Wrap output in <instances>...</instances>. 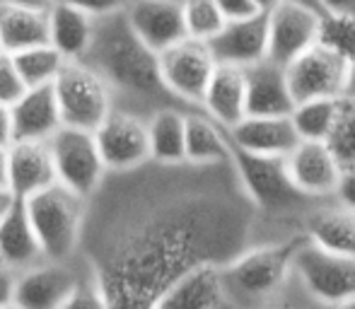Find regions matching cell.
I'll return each instance as SVG.
<instances>
[{"instance_id": "ba28073f", "label": "cell", "mask_w": 355, "mask_h": 309, "mask_svg": "<svg viewBox=\"0 0 355 309\" xmlns=\"http://www.w3.org/2000/svg\"><path fill=\"white\" fill-rule=\"evenodd\" d=\"M46 143L56 167V182L87 198L107 174L94 133L61 123Z\"/></svg>"}, {"instance_id": "2e32d148", "label": "cell", "mask_w": 355, "mask_h": 309, "mask_svg": "<svg viewBox=\"0 0 355 309\" xmlns=\"http://www.w3.org/2000/svg\"><path fill=\"white\" fill-rule=\"evenodd\" d=\"M126 19L153 51H164L187 37L182 0H131Z\"/></svg>"}, {"instance_id": "4dcf8cb0", "label": "cell", "mask_w": 355, "mask_h": 309, "mask_svg": "<svg viewBox=\"0 0 355 309\" xmlns=\"http://www.w3.org/2000/svg\"><path fill=\"white\" fill-rule=\"evenodd\" d=\"M317 44L331 48L348 63L355 61V15L324 12L319 19Z\"/></svg>"}, {"instance_id": "277c9868", "label": "cell", "mask_w": 355, "mask_h": 309, "mask_svg": "<svg viewBox=\"0 0 355 309\" xmlns=\"http://www.w3.org/2000/svg\"><path fill=\"white\" fill-rule=\"evenodd\" d=\"M87 278H94L83 254L71 258H42L15 276L12 307L22 309H61L68 307L75 290Z\"/></svg>"}, {"instance_id": "484cf974", "label": "cell", "mask_w": 355, "mask_h": 309, "mask_svg": "<svg viewBox=\"0 0 355 309\" xmlns=\"http://www.w3.org/2000/svg\"><path fill=\"white\" fill-rule=\"evenodd\" d=\"M187 114L182 107L155 109L148 123V145L150 159L155 162H184V143H187Z\"/></svg>"}, {"instance_id": "e0dca14e", "label": "cell", "mask_w": 355, "mask_h": 309, "mask_svg": "<svg viewBox=\"0 0 355 309\" xmlns=\"http://www.w3.org/2000/svg\"><path fill=\"white\" fill-rule=\"evenodd\" d=\"M5 152V186L17 198H27L56 182V167L46 141H12Z\"/></svg>"}, {"instance_id": "5bb4252c", "label": "cell", "mask_w": 355, "mask_h": 309, "mask_svg": "<svg viewBox=\"0 0 355 309\" xmlns=\"http://www.w3.org/2000/svg\"><path fill=\"white\" fill-rule=\"evenodd\" d=\"M215 63L247 68L266 58L268 46V12H257L242 19H225L218 34L208 39Z\"/></svg>"}, {"instance_id": "ffe728a7", "label": "cell", "mask_w": 355, "mask_h": 309, "mask_svg": "<svg viewBox=\"0 0 355 309\" xmlns=\"http://www.w3.org/2000/svg\"><path fill=\"white\" fill-rule=\"evenodd\" d=\"M12 141H49L61 126L56 94L51 85L27 87L15 104H10Z\"/></svg>"}, {"instance_id": "7c38bea8", "label": "cell", "mask_w": 355, "mask_h": 309, "mask_svg": "<svg viewBox=\"0 0 355 309\" xmlns=\"http://www.w3.org/2000/svg\"><path fill=\"white\" fill-rule=\"evenodd\" d=\"M92 133L107 172L133 169L150 159L148 123L138 114L112 107Z\"/></svg>"}, {"instance_id": "f6af8a7d", "label": "cell", "mask_w": 355, "mask_h": 309, "mask_svg": "<svg viewBox=\"0 0 355 309\" xmlns=\"http://www.w3.org/2000/svg\"><path fill=\"white\" fill-rule=\"evenodd\" d=\"M10 3H19V5H32V8H49L51 0H10Z\"/></svg>"}, {"instance_id": "d6986e66", "label": "cell", "mask_w": 355, "mask_h": 309, "mask_svg": "<svg viewBox=\"0 0 355 309\" xmlns=\"http://www.w3.org/2000/svg\"><path fill=\"white\" fill-rule=\"evenodd\" d=\"M230 305L223 285V263L206 261L189 268L159 297L157 307L167 309H215Z\"/></svg>"}, {"instance_id": "bcb514c9", "label": "cell", "mask_w": 355, "mask_h": 309, "mask_svg": "<svg viewBox=\"0 0 355 309\" xmlns=\"http://www.w3.org/2000/svg\"><path fill=\"white\" fill-rule=\"evenodd\" d=\"M5 159H8V152L5 148H0V184L5 186Z\"/></svg>"}, {"instance_id": "74e56055", "label": "cell", "mask_w": 355, "mask_h": 309, "mask_svg": "<svg viewBox=\"0 0 355 309\" xmlns=\"http://www.w3.org/2000/svg\"><path fill=\"white\" fill-rule=\"evenodd\" d=\"M15 276H17V271L0 263V307H12Z\"/></svg>"}, {"instance_id": "ab89813d", "label": "cell", "mask_w": 355, "mask_h": 309, "mask_svg": "<svg viewBox=\"0 0 355 309\" xmlns=\"http://www.w3.org/2000/svg\"><path fill=\"white\" fill-rule=\"evenodd\" d=\"M324 12L334 15H355V0H322Z\"/></svg>"}, {"instance_id": "4316f807", "label": "cell", "mask_w": 355, "mask_h": 309, "mask_svg": "<svg viewBox=\"0 0 355 309\" xmlns=\"http://www.w3.org/2000/svg\"><path fill=\"white\" fill-rule=\"evenodd\" d=\"M184 159L193 164L230 162V145L225 128L218 126L206 112L187 114V143Z\"/></svg>"}, {"instance_id": "9a60e30c", "label": "cell", "mask_w": 355, "mask_h": 309, "mask_svg": "<svg viewBox=\"0 0 355 309\" xmlns=\"http://www.w3.org/2000/svg\"><path fill=\"white\" fill-rule=\"evenodd\" d=\"M285 167L295 186L309 198L331 196L343 172L327 141H300L285 154Z\"/></svg>"}, {"instance_id": "603a6c76", "label": "cell", "mask_w": 355, "mask_h": 309, "mask_svg": "<svg viewBox=\"0 0 355 309\" xmlns=\"http://www.w3.org/2000/svg\"><path fill=\"white\" fill-rule=\"evenodd\" d=\"M49 44L61 51L66 61H78L87 51L92 39L94 17L75 8L68 0H51L46 8Z\"/></svg>"}, {"instance_id": "d4e9b609", "label": "cell", "mask_w": 355, "mask_h": 309, "mask_svg": "<svg viewBox=\"0 0 355 309\" xmlns=\"http://www.w3.org/2000/svg\"><path fill=\"white\" fill-rule=\"evenodd\" d=\"M49 42L46 8L0 0V51L17 53L22 48Z\"/></svg>"}, {"instance_id": "83f0119b", "label": "cell", "mask_w": 355, "mask_h": 309, "mask_svg": "<svg viewBox=\"0 0 355 309\" xmlns=\"http://www.w3.org/2000/svg\"><path fill=\"white\" fill-rule=\"evenodd\" d=\"M309 242L334 254L355 256V213L348 208H319L307 220Z\"/></svg>"}, {"instance_id": "7a4b0ae2", "label": "cell", "mask_w": 355, "mask_h": 309, "mask_svg": "<svg viewBox=\"0 0 355 309\" xmlns=\"http://www.w3.org/2000/svg\"><path fill=\"white\" fill-rule=\"evenodd\" d=\"M78 61L87 63L104 80L109 94H112L114 109L133 112L143 118H148L155 109L162 107L203 112V109L189 107L169 92L159 76L157 51H153L133 32L126 12L94 17L89 46Z\"/></svg>"}, {"instance_id": "5b68a950", "label": "cell", "mask_w": 355, "mask_h": 309, "mask_svg": "<svg viewBox=\"0 0 355 309\" xmlns=\"http://www.w3.org/2000/svg\"><path fill=\"white\" fill-rule=\"evenodd\" d=\"M297 244L254 249L223 263V285L227 302H254L273 295L293 271V254Z\"/></svg>"}, {"instance_id": "4fadbf2b", "label": "cell", "mask_w": 355, "mask_h": 309, "mask_svg": "<svg viewBox=\"0 0 355 309\" xmlns=\"http://www.w3.org/2000/svg\"><path fill=\"white\" fill-rule=\"evenodd\" d=\"M319 19H322V15L314 10L288 3V0H278L268 10V61L285 68L304 48L317 44Z\"/></svg>"}, {"instance_id": "1f68e13d", "label": "cell", "mask_w": 355, "mask_h": 309, "mask_svg": "<svg viewBox=\"0 0 355 309\" xmlns=\"http://www.w3.org/2000/svg\"><path fill=\"white\" fill-rule=\"evenodd\" d=\"M329 148L336 154L341 169L355 167V97H341L336 126L329 136Z\"/></svg>"}, {"instance_id": "3957f363", "label": "cell", "mask_w": 355, "mask_h": 309, "mask_svg": "<svg viewBox=\"0 0 355 309\" xmlns=\"http://www.w3.org/2000/svg\"><path fill=\"white\" fill-rule=\"evenodd\" d=\"M34 232L46 258H71L80 249L85 208L87 198L71 191L63 184L53 182L49 186L22 198Z\"/></svg>"}, {"instance_id": "d590c367", "label": "cell", "mask_w": 355, "mask_h": 309, "mask_svg": "<svg viewBox=\"0 0 355 309\" xmlns=\"http://www.w3.org/2000/svg\"><path fill=\"white\" fill-rule=\"evenodd\" d=\"M215 5H218V10L223 12L225 19H242L259 12L252 0H215Z\"/></svg>"}, {"instance_id": "8fae6325", "label": "cell", "mask_w": 355, "mask_h": 309, "mask_svg": "<svg viewBox=\"0 0 355 309\" xmlns=\"http://www.w3.org/2000/svg\"><path fill=\"white\" fill-rule=\"evenodd\" d=\"M348 61L322 44H312L285 66V78L295 104L319 97H343Z\"/></svg>"}, {"instance_id": "30bf717a", "label": "cell", "mask_w": 355, "mask_h": 309, "mask_svg": "<svg viewBox=\"0 0 355 309\" xmlns=\"http://www.w3.org/2000/svg\"><path fill=\"white\" fill-rule=\"evenodd\" d=\"M227 145L230 159L237 164L244 188L249 191V196L257 198L259 206L278 211V208H290L309 198L293 184L283 154H254L232 145L230 141Z\"/></svg>"}, {"instance_id": "52a82bcc", "label": "cell", "mask_w": 355, "mask_h": 309, "mask_svg": "<svg viewBox=\"0 0 355 309\" xmlns=\"http://www.w3.org/2000/svg\"><path fill=\"white\" fill-rule=\"evenodd\" d=\"M293 271L309 295L334 305H355V256L302 242L295 247Z\"/></svg>"}, {"instance_id": "d6a6232c", "label": "cell", "mask_w": 355, "mask_h": 309, "mask_svg": "<svg viewBox=\"0 0 355 309\" xmlns=\"http://www.w3.org/2000/svg\"><path fill=\"white\" fill-rule=\"evenodd\" d=\"M182 10L184 24H187V37L191 39L208 42L225 24V17L218 10V5H215V0H182Z\"/></svg>"}, {"instance_id": "f1b7e54d", "label": "cell", "mask_w": 355, "mask_h": 309, "mask_svg": "<svg viewBox=\"0 0 355 309\" xmlns=\"http://www.w3.org/2000/svg\"><path fill=\"white\" fill-rule=\"evenodd\" d=\"M341 97H319L297 102L290 112L295 128L302 141H329L334 126H336Z\"/></svg>"}, {"instance_id": "7402d4cb", "label": "cell", "mask_w": 355, "mask_h": 309, "mask_svg": "<svg viewBox=\"0 0 355 309\" xmlns=\"http://www.w3.org/2000/svg\"><path fill=\"white\" fill-rule=\"evenodd\" d=\"M201 109L223 128L234 126L247 116V80L242 68L218 63L208 80Z\"/></svg>"}, {"instance_id": "b9f144b4", "label": "cell", "mask_w": 355, "mask_h": 309, "mask_svg": "<svg viewBox=\"0 0 355 309\" xmlns=\"http://www.w3.org/2000/svg\"><path fill=\"white\" fill-rule=\"evenodd\" d=\"M346 97H355V61L348 63V76H346V89H343Z\"/></svg>"}, {"instance_id": "f35d334b", "label": "cell", "mask_w": 355, "mask_h": 309, "mask_svg": "<svg viewBox=\"0 0 355 309\" xmlns=\"http://www.w3.org/2000/svg\"><path fill=\"white\" fill-rule=\"evenodd\" d=\"M12 143V123H10V107L0 104V148Z\"/></svg>"}, {"instance_id": "ee69618b", "label": "cell", "mask_w": 355, "mask_h": 309, "mask_svg": "<svg viewBox=\"0 0 355 309\" xmlns=\"http://www.w3.org/2000/svg\"><path fill=\"white\" fill-rule=\"evenodd\" d=\"M254 5H257V10L259 12H268V10L273 8V5L278 3V0H252Z\"/></svg>"}, {"instance_id": "44dd1931", "label": "cell", "mask_w": 355, "mask_h": 309, "mask_svg": "<svg viewBox=\"0 0 355 309\" xmlns=\"http://www.w3.org/2000/svg\"><path fill=\"white\" fill-rule=\"evenodd\" d=\"M247 80V114L252 116H283L295 107L290 94L285 68L261 58L252 66L242 68Z\"/></svg>"}, {"instance_id": "9c48e42d", "label": "cell", "mask_w": 355, "mask_h": 309, "mask_svg": "<svg viewBox=\"0 0 355 309\" xmlns=\"http://www.w3.org/2000/svg\"><path fill=\"white\" fill-rule=\"evenodd\" d=\"M159 76L167 89L177 99L193 109H201V99L206 94L208 80L215 71V58L206 42L184 37L157 53Z\"/></svg>"}, {"instance_id": "7bdbcfd3", "label": "cell", "mask_w": 355, "mask_h": 309, "mask_svg": "<svg viewBox=\"0 0 355 309\" xmlns=\"http://www.w3.org/2000/svg\"><path fill=\"white\" fill-rule=\"evenodd\" d=\"M288 3L302 5V8H307V10H314V12L324 15V5H322V0H288Z\"/></svg>"}, {"instance_id": "836d02e7", "label": "cell", "mask_w": 355, "mask_h": 309, "mask_svg": "<svg viewBox=\"0 0 355 309\" xmlns=\"http://www.w3.org/2000/svg\"><path fill=\"white\" fill-rule=\"evenodd\" d=\"M24 89H27V85L19 78L12 56L0 51V104H5V107L15 104L24 94Z\"/></svg>"}, {"instance_id": "8d00e7d4", "label": "cell", "mask_w": 355, "mask_h": 309, "mask_svg": "<svg viewBox=\"0 0 355 309\" xmlns=\"http://www.w3.org/2000/svg\"><path fill=\"white\" fill-rule=\"evenodd\" d=\"M338 196L343 208L355 213V167H346L341 172V179H338V186L334 191Z\"/></svg>"}, {"instance_id": "60d3db41", "label": "cell", "mask_w": 355, "mask_h": 309, "mask_svg": "<svg viewBox=\"0 0 355 309\" xmlns=\"http://www.w3.org/2000/svg\"><path fill=\"white\" fill-rule=\"evenodd\" d=\"M15 201H17V196H15V193L10 191L8 186H3V184H0V220H3L5 213H8L10 208L15 206Z\"/></svg>"}, {"instance_id": "e575fe53", "label": "cell", "mask_w": 355, "mask_h": 309, "mask_svg": "<svg viewBox=\"0 0 355 309\" xmlns=\"http://www.w3.org/2000/svg\"><path fill=\"white\" fill-rule=\"evenodd\" d=\"M75 8L85 10L92 17H104V15H114V12H123L126 5L131 0H68Z\"/></svg>"}, {"instance_id": "ac0fdd59", "label": "cell", "mask_w": 355, "mask_h": 309, "mask_svg": "<svg viewBox=\"0 0 355 309\" xmlns=\"http://www.w3.org/2000/svg\"><path fill=\"white\" fill-rule=\"evenodd\" d=\"M225 131H227L225 136L232 145L254 154H283L285 157L302 141L290 114H283V116H252V114H247Z\"/></svg>"}, {"instance_id": "8992f818", "label": "cell", "mask_w": 355, "mask_h": 309, "mask_svg": "<svg viewBox=\"0 0 355 309\" xmlns=\"http://www.w3.org/2000/svg\"><path fill=\"white\" fill-rule=\"evenodd\" d=\"M63 126L94 131L112 112V94L104 80L83 61H66L51 82Z\"/></svg>"}, {"instance_id": "cb8c5ba5", "label": "cell", "mask_w": 355, "mask_h": 309, "mask_svg": "<svg viewBox=\"0 0 355 309\" xmlns=\"http://www.w3.org/2000/svg\"><path fill=\"white\" fill-rule=\"evenodd\" d=\"M42 258L46 256L42 251L39 237L24 211V201L17 198L0 220V263L12 271H22V268L39 263Z\"/></svg>"}, {"instance_id": "6da1fadb", "label": "cell", "mask_w": 355, "mask_h": 309, "mask_svg": "<svg viewBox=\"0 0 355 309\" xmlns=\"http://www.w3.org/2000/svg\"><path fill=\"white\" fill-rule=\"evenodd\" d=\"M206 169L148 159L107 172L87 196L78 251L104 307H157L189 268L230 261L232 211Z\"/></svg>"}, {"instance_id": "f546056e", "label": "cell", "mask_w": 355, "mask_h": 309, "mask_svg": "<svg viewBox=\"0 0 355 309\" xmlns=\"http://www.w3.org/2000/svg\"><path fill=\"white\" fill-rule=\"evenodd\" d=\"M17 68L19 78L27 87H37V85H51L53 78L58 76L61 66L66 63V58L61 56L58 48H53L51 44H37V46L22 48L17 53H10Z\"/></svg>"}]
</instances>
